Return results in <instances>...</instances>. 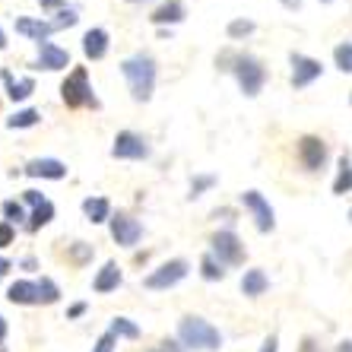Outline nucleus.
Listing matches in <instances>:
<instances>
[{
    "instance_id": "1",
    "label": "nucleus",
    "mask_w": 352,
    "mask_h": 352,
    "mask_svg": "<svg viewBox=\"0 0 352 352\" xmlns=\"http://www.w3.org/2000/svg\"><path fill=\"white\" fill-rule=\"evenodd\" d=\"M121 74L127 80V89H131L133 102H149L153 98V89H156V76H159V67L156 60L149 54H131V58L121 60Z\"/></svg>"
},
{
    "instance_id": "2",
    "label": "nucleus",
    "mask_w": 352,
    "mask_h": 352,
    "mask_svg": "<svg viewBox=\"0 0 352 352\" xmlns=\"http://www.w3.org/2000/svg\"><path fill=\"white\" fill-rule=\"evenodd\" d=\"M178 340L184 349H204V352H216L222 346V333L210 324V320L188 314L178 320Z\"/></svg>"
},
{
    "instance_id": "3",
    "label": "nucleus",
    "mask_w": 352,
    "mask_h": 352,
    "mask_svg": "<svg viewBox=\"0 0 352 352\" xmlns=\"http://www.w3.org/2000/svg\"><path fill=\"white\" fill-rule=\"evenodd\" d=\"M80 23V16H76V10H64V13H58V19H35V16H19L16 19V32L25 35V38H32L35 45H41V41H48V35L60 32V29H70V25Z\"/></svg>"
},
{
    "instance_id": "4",
    "label": "nucleus",
    "mask_w": 352,
    "mask_h": 352,
    "mask_svg": "<svg viewBox=\"0 0 352 352\" xmlns=\"http://www.w3.org/2000/svg\"><path fill=\"white\" fill-rule=\"evenodd\" d=\"M60 98L67 108H98V98L89 86V70L86 67H74L67 80L60 82Z\"/></svg>"
},
{
    "instance_id": "5",
    "label": "nucleus",
    "mask_w": 352,
    "mask_h": 352,
    "mask_svg": "<svg viewBox=\"0 0 352 352\" xmlns=\"http://www.w3.org/2000/svg\"><path fill=\"white\" fill-rule=\"evenodd\" d=\"M232 64H235L232 67V74H235L241 92H245L248 98H254L257 92L263 89V82H267V67H263L257 58H251V54H238Z\"/></svg>"
},
{
    "instance_id": "6",
    "label": "nucleus",
    "mask_w": 352,
    "mask_h": 352,
    "mask_svg": "<svg viewBox=\"0 0 352 352\" xmlns=\"http://www.w3.org/2000/svg\"><path fill=\"white\" fill-rule=\"evenodd\" d=\"M111 159H121V162H143L149 159V143L143 133L137 131H121L111 143Z\"/></svg>"
},
{
    "instance_id": "7",
    "label": "nucleus",
    "mask_w": 352,
    "mask_h": 352,
    "mask_svg": "<svg viewBox=\"0 0 352 352\" xmlns=\"http://www.w3.org/2000/svg\"><path fill=\"white\" fill-rule=\"evenodd\" d=\"M188 273H190V263L181 261V257H175V261H165L162 267H156V270L149 273V276L143 279V286L153 289V292H159V289H172V286H178Z\"/></svg>"
},
{
    "instance_id": "8",
    "label": "nucleus",
    "mask_w": 352,
    "mask_h": 352,
    "mask_svg": "<svg viewBox=\"0 0 352 352\" xmlns=\"http://www.w3.org/2000/svg\"><path fill=\"white\" fill-rule=\"evenodd\" d=\"M213 254L222 267H238V263H245V245H241V238L235 232H216L213 235Z\"/></svg>"
},
{
    "instance_id": "9",
    "label": "nucleus",
    "mask_w": 352,
    "mask_h": 352,
    "mask_svg": "<svg viewBox=\"0 0 352 352\" xmlns=\"http://www.w3.org/2000/svg\"><path fill=\"white\" fill-rule=\"evenodd\" d=\"M108 226H111V238L118 248H137V241L143 238V222L127 213H115Z\"/></svg>"
},
{
    "instance_id": "10",
    "label": "nucleus",
    "mask_w": 352,
    "mask_h": 352,
    "mask_svg": "<svg viewBox=\"0 0 352 352\" xmlns=\"http://www.w3.org/2000/svg\"><path fill=\"white\" fill-rule=\"evenodd\" d=\"M241 204H245L248 213L254 216L257 229L273 232V226H276V219H273V206H270V200H267L261 190H245V194H241Z\"/></svg>"
},
{
    "instance_id": "11",
    "label": "nucleus",
    "mask_w": 352,
    "mask_h": 352,
    "mask_svg": "<svg viewBox=\"0 0 352 352\" xmlns=\"http://www.w3.org/2000/svg\"><path fill=\"white\" fill-rule=\"evenodd\" d=\"M298 159L308 172H320L327 162V143L320 137H302L298 140Z\"/></svg>"
},
{
    "instance_id": "12",
    "label": "nucleus",
    "mask_w": 352,
    "mask_h": 352,
    "mask_svg": "<svg viewBox=\"0 0 352 352\" xmlns=\"http://www.w3.org/2000/svg\"><path fill=\"white\" fill-rule=\"evenodd\" d=\"M32 67L48 70V74L64 70V67H70V51L60 48V45H54V41H41V45H38V58H35Z\"/></svg>"
},
{
    "instance_id": "13",
    "label": "nucleus",
    "mask_w": 352,
    "mask_h": 352,
    "mask_svg": "<svg viewBox=\"0 0 352 352\" xmlns=\"http://www.w3.org/2000/svg\"><path fill=\"white\" fill-rule=\"evenodd\" d=\"M320 60L314 58H305V54H292V86L295 89H305V86H311L314 80L320 76Z\"/></svg>"
},
{
    "instance_id": "14",
    "label": "nucleus",
    "mask_w": 352,
    "mask_h": 352,
    "mask_svg": "<svg viewBox=\"0 0 352 352\" xmlns=\"http://www.w3.org/2000/svg\"><path fill=\"white\" fill-rule=\"evenodd\" d=\"M23 175H29V178L60 181V178H67V165L60 162V159H32V162H25Z\"/></svg>"
},
{
    "instance_id": "15",
    "label": "nucleus",
    "mask_w": 352,
    "mask_h": 352,
    "mask_svg": "<svg viewBox=\"0 0 352 352\" xmlns=\"http://www.w3.org/2000/svg\"><path fill=\"white\" fill-rule=\"evenodd\" d=\"M184 16H188V10H184V3H181V0H165V3H159V7L149 13V23H156V25H178V23H184Z\"/></svg>"
},
{
    "instance_id": "16",
    "label": "nucleus",
    "mask_w": 352,
    "mask_h": 352,
    "mask_svg": "<svg viewBox=\"0 0 352 352\" xmlns=\"http://www.w3.org/2000/svg\"><path fill=\"white\" fill-rule=\"evenodd\" d=\"M0 80H3V86H7V98H10V102H25V98L35 92V80H32V76H23V80H16V76L7 70V67L0 70Z\"/></svg>"
},
{
    "instance_id": "17",
    "label": "nucleus",
    "mask_w": 352,
    "mask_h": 352,
    "mask_svg": "<svg viewBox=\"0 0 352 352\" xmlns=\"http://www.w3.org/2000/svg\"><path fill=\"white\" fill-rule=\"evenodd\" d=\"M121 279H124V273H121V267H118L115 261H108L102 270L96 273V279H92V292H98V295H105V292H115L118 286H121Z\"/></svg>"
},
{
    "instance_id": "18",
    "label": "nucleus",
    "mask_w": 352,
    "mask_h": 352,
    "mask_svg": "<svg viewBox=\"0 0 352 352\" xmlns=\"http://www.w3.org/2000/svg\"><path fill=\"white\" fill-rule=\"evenodd\" d=\"M82 54L89 60H102L108 54V32L102 25H96V29H89L82 35Z\"/></svg>"
},
{
    "instance_id": "19",
    "label": "nucleus",
    "mask_w": 352,
    "mask_h": 352,
    "mask_svg": "<svg viewBox=\"0 0 352 352\" xmlns=\"http://www.w3.org/2000/svg\"><path fill=\"white\" fill-rule=\"evenodd\" d=\"M82 216L92 222V226H102V222H111V200L108 197H86L82 200Z\"/></svg>"
},
{
    "instance_id": "20",
    "label": "nucleus",
    "mask_w": 352,
    "mask_h": 352,
    "mask_svg": "<svg viewBox=\"0 0 352 352\" xmlns=\"http://www.w3.org/2000/svg\"><path fill=\"white\" fill-rule=\"evenodd\" d=\"M270 289V276L263 270H257V267H251V270H245V276H241V292L248 295V298H257V295H263Z\"/></svg>"
},
{
    "instance_id": "21",
    "label": "nucleus",
    "mask_w": 352,
    "mask_h": 352,
    "mask_svg": "<svg viewBox=\"0 0 352 352\" xmlns=\"http://www.w3.org/2000/svg\"><path fill=\"white\" fill-rule=\"evenodd\" d=\"M7 298L13 305H38V283H29V279H19L7 289Z\"/></svg>"
},
{
    "instance_id": "22",
    "label": "nucleus",
    "mask_w": 352,
    "mask_h": 352,
    "mask_svg": "<svg viewBox=\"0 0 352 352\" xmlns=\"http://www.w3.org/2000/svg\"><path fill=\"white\" fill-rule=\"evenodd\" d=\"M200 276H204L206 283H219V279H226V270H222V263L216 261L213 251H206V254L200 257Z\"/></svg>"
},
{
    "instance_id": "23",
    "label": "nucleus",
    "mask_w": 352,
    "mask_h": 352,
    "mask_svg": "<svg viewBox=\"0 0 352 352\" xmlns=\"http://www.w3.org/2000/svg\"><path fill=\"white\" fill-rule=\"evenodd\" d=\"M38 121H41V111H35V108H23V111H16V115L7 118V127L10 131H25V127H35Z\"/></svg>"
},
{
    "instance_id": "24",
    "label": "nucleus",
    "mask_w": 352,
    "mask_h": 352,
    "mask_svg": "<svg viewBox=\"0 0 352 352\" xmlns=\"http://www.w3.org/2000/svg\"><path fill=\"white\" fill-rule=\"evenodd\" d=\"M51 219H54V204H51V200H45L41 206H35V210H32V216H29V222H25V229L38 232L41 226H48Z\"/></svg>"
},
{
    "instance_id": "25",
    "label": "nucleus",
    "mask_w": 352,
    "mask_h": 352,
    "mask_svg": "<svg viewBox=\"0 0 352 352\" xmlns=\"http://www.w3.org/2000/svg\"><path fill=\"white\" fill-rule=\"evenodd\" d=\"M67 257H70V263H74V267H86V263L96 257V248L86 245V241H74V245L67 248Z\"/></svg>"
},
{
    "instance_id": "26",
    "label": "nucleus",
    "mask_w": 352,
    "mask_h": 352,
    "mask_svg": "<svg viewBox=\"0 0 352 352\" xmlns=\"http://www.w3.org/2000/svg\"><path fill=\"white\" fill-rule=\"evenodd\" d=\"M0 213H3V222H13V226L29 219V216H25V206L19 204V200H3V204H0Z\"/></svg>"
},
{
    "instance_id": "27",
    "label": "nucleus",
    "mask_w": 352,
    "mask_h": 352,
    "mask_svg": "<svg viewBox=\"0 0 352 352\" xmlns=\"http://www.w3.org/2000/svg\"><path fill=\"white\" fill-rule=\"evenodd\" d=\"M58 298H60L58 283H54V279H48V276H41L38 279V305H54Z\"/></svg>"
},
{
    "instance_id": "28",
    "label": "nucleus",
    "mask_w": 352,
    "mask_h": 352,
    "mask_svg": "<svg viewBox=\"0 0 352 352\" xmlns=\"http://www.w3.org/2000/svg\"><path fill=\"white\" fill-rule=\"evenodd\" d=\"M108 330H111L115 336H124V340H137V336H140V327L133 324L131 318H115Z\"/></svg>"
},
{
    "instance_id": "29",
    "label": "nucleus",
    "mask_w": 352,
    "mask_h": 352,
    "mask_svg": "<svg viewBox=\"0 0 352 352\" xmlns=\"http://www.w3.org/2000/svg\"><path fill=\"white\" fill-rule=\"evenodd\" d=\"M352 188V165H349V159H343L340 162V175H336V181H333V194H343V190H349Z\"/></svg>"
},
{
    "instance_id": "30",
    "label": "nucleus",
    "mask_w": 352,
    "mask_h": 352,
    "mask_svg": "<svg viewBox=\"0 0 352 352\" xmlns=\"http://www.w3.org/2000/svg\"><path fill=\"white\" fill-rule=\"evenodd\" d=\"M216 184V175H194V178H190V200H197V197L204 194V190H210Z\"/></svg>"
},
{
    "instance_id": "31",
    "label": "nucleus",
    "mask_w": 352,
    "mask_h": 352,
    "mask_svg": "<svg viewBox=\"0 0 352 352\" xmlns=\"http://www.w3.org/2000/svg\"><path fill=\"white\" fill-rule=\"evenodd\" d=\"M226 32H229V38H245V35L254 32V23H251V19H232V23L226 25Z\"/></svg>"
},
{
    "instance_id": "32",
    "label": "nucleus",
    "mask_w": 352,
    "mask_h": 352,
    "mask_svg": "<svg viewBox=\"0 0 352 352\" xmlns=\"http://www.w3.org/2000/svg\"><path fill=\"white\" fill-rule=\"evenodd\" d=\"M333 58H336V67H340L343 74H352V41L340 45V48L333 51Z\"/></svg>"
},
{
    "instance_id": "33",
    "label": "nucleus",
    "mask_w": 352,
    "mask_h": 352,
    "mask_svg": "<svg viewBox=\"0 0 352 352\" xmlns=\"http://www.w3.org/2000/svg\"><path fill=\"white\" fill-rule=\"evenodd\" d=\"M16 241V226L13 222H0V248H10Z\"/></svg>"
},
{
    "instance_id": "34",
    "label": "nucleus",
    "mask_w": 352,
    "mask_h": 352,
    "mask_svg": "<svg viewBox=\"0 0 352 352\" xmlns=\"http://www.w3.org/2000/svg\"><path fill=\"white\" fill-rule=\"evenodd\" d=\"M115 343H118V336L108 330V333L98 336V343H96V349H92V352H115Z\"/></svg>"
},
{
    "instance_id": "35",
    "label": "nucleus",
    "mask_w": 352,
    "mask_h": 352,
    "mask_svg": "<svg viewBox=\"0 0 352 352\" xmlns=\"http://www.w3.org/2000/svg\"><path fill=\"white\" fill-rule=\"evenodd\" d=\"M23 200H25V204H29V206H32V210H35V206H41V204H45V200H48V197H41V190H25V194H23Z\"/></svg>"
},
{
    "instance_id": "36",
    "label": "nucleus",
    "mask_w": 352,
    "mask_h": 352,
    "mask_svg": "<svg viewBox=\"0 0 352 352\" xmlns=\"http://www.w3.org/2000/svg\"><path fill=\"white\" fill-rule=\"evenodd\" d=\"M41 3V10H45V13H48V10H60V13H64V10H70L67 7V0H38Z\"/></svg>"
},
{
    "instance_id": "37",
    "label": "nucleus",
    "mask_w": 352,
    "mask_h": 352,
    "mask_svg": "<svg viewBox=\"0 0 352 352\" xmlns=\"http://www.w3.org/2000/svg\"><path fill=\"white\" fill-rule=\"evenodd\" d=\"M82 314H86V302H76V305H70V311H67V318L76 320V318H82Z\"/></svg>"
},
{
    "instance_id": "38",
    "label": "nucleus",
    "mask_w": 352,
    "mask_h": 352,
    "mask_svg": "<svg viewBox=\"0 0 352 352\" xmlns=\"http://www.w3.org/2000/svg\"><path fill=\"white\" fill-rule=\"evenodd\" d=\"M10 327H7V320H3V314H0V349H3V340H7Z\"/></svg>"
},
{
    "instance_id": "39",
    "label": "nucleus",
    "mask_w": 352,
    "mask_h": 352,
    "mask_svg": "<svg viewBox=\"0 0 352 352\" xmlns=\"http://www.w3.org/2000/svg\"><path fill=\"white\" fill-rule=\"evenodd\" d=\"M19 267H23V270H35L38 263H35V257H23V263H19Z\"/></svg>"
},
{
    "instance_id": "40",
    "label": "nucleus",
    "mask_w": 352,
    "mask_h": 352,
    "mask_svg": "<svg viewBox=\"0 0 352 352\" xmlns=\"http://www.w3.org/2000/svg\"><path fill=\"white\" fill-rule=\"evenodd\" d=\"M162 352H181V346L172 343V340H165V343H162Z\"/></svg>"
},
{
    "instance_id": "41",
    "label": "nucleus",
    "mask_w": 352,
    "mask_h": 352,
    "mask_svg": "<svg viewBox=\"0 0 352 352\" xmlns=\"http://www.w3.org/2000/svg\"><path fill=\"white\" fill-rule=\"evenodd\" d=\"M261 352H276V336H270L267 343H263V349Z\"/></svg>"
},
{
    "instance_id": "42",
    "label": "nucleus",
    "mask_w": 352,
    "mask_h": 352,
    "mask_svg": "<svg viewBox=\"0 0 352 352\" xmlns=\"http://www.w3.org/2000/svg\"><path fill=\"white\" fill-rule=\"evenodd\" d=\"M10 267H13V263H10L7 257H0V276H7V270H10Z\"/></svg>"
},
{
    "instance_id": "43",
    "label": "nucleus",
    "mask_w": 352,
    "mask_h": 352,
    "mask_svg": "<svg viewBox=\"0 0 352 352\" xmlns=\"http://www.w3.org/2000/svg\"><path fill=\"white\" fill-rule=\"evenodd\" d=\"M7 48V35H3V29H0V51Z\"/></svg>"
},
{
    "instance_id": "44",
    "label": "nucleus",
    "mask_w": 352,
    "mask_h": 352,
    "mask_svg": "<svg viewBox=\"0 0 352 352\" xmlns=\"http://www.w3.org/2000/svg\"><path fill=\"white\" fill-rule=\"evenodd\" d=\"M311 349H314V343H311V340H305V349L302 352H311Z\"/></svg>"
},
{
    "instance_id": "45",
    "label": "nucleus",
    "mask_w": 352,
    "mask_h": 352,
    "mask_svg": "<svg viewBox=\"0 0 352 352\" xmlns=\"http://www.w3.org/2000/svg\"><path fill=\"white\" fill-rule=\"evenodd\" d=\"M127 3H140V0H127Z\"/></svg>"
},
{
    "instance_id": "46",
    "label": "nucleus",
    "mask_w": 352,
    "mask_h": 352,
    "mask_svg": "<svg viewBox=\"0 0 352 352\" xmlns=\"http://www.w3.org/2000/svg\"><path fill=\"white\" fill-rule=\"evenodd\" d=\"M349 219H352V213H349Z\"/></svg>"
}]
</instances>
